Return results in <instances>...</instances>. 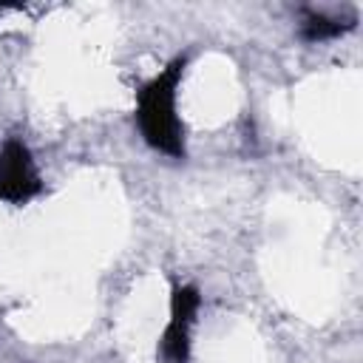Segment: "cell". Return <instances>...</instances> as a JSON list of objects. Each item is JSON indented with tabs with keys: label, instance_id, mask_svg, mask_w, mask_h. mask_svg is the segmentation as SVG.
Instances as JSON below:
<instances>
[{
	"label": "cell",
	"instance_id": "cell-2",
	"mask_svg": "<svg viewBox=\"0 0 363 363\" xmlns=\"http://www.w3.org/2000/svg\"><path fill=\"white\" fill-rule=\"evenodd\" d=\"M43 190L37 164L26 142L9 139L0 147V201L26 204Z\"/></svg>",
	"mask_w": 363,
	"mask_h": 363
},
{
	"label": "cell",
	"instance_id": "cell-3",
	"mask_svg": "<svg viewBox=\"0 0 363 363\" xmlns=\"http://www.w3.org/2000/svg\"><path fill=\"white\" fill-rule=\"evenodd\" d=\"M201 306V295L190 284L173 286L170 301V323L162 337V363H187L190 357V329L196 323V312Z\"/></svg>",
	"mask_w": 363,
	"mask_h": 363
},
{
	"label": "cell",
	"instance_id": "cell-1",
	"mask_svg": "<svg viewBox=\"0 0 363 363\" xmlns=\"http://www.w3.org/2000/svg\"><path fill=\"white\" fill-rule=\"evenodd\" d=\"M187 57H176L153 77L136 96V125L145 142L173 159H184V128L176 116V88L182 82Z\"/></svg>",
	"mask_w": 363,
	"mask_h": 363
},
{
	"label": "cell",
	"instance_id": "cell-4",
	"mask_svg": "<svg viewBox=\"0 0 363 363\" xmlns=\"http://www.w3.org/2000/svg\"><path fill=\"white\" fill-rule=\"evenodd\" d=\"M346 28H352V23H340V20L323 17L320 11H309V9L303 11L301 34H303V40H309V43H320V40L337 37V34H343Z\"/></svg>",
	"mask_w": 363,
	"mask_h": 363
}]
</instances>
